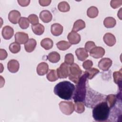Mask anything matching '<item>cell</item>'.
<instances>
[{
  "mask_svg": "<svg viewBox=\"0 0 122 122\" xmlns=\"http://www.w3.org/2000/svg\"><path fill=\"white\" fill-rule=\"evenodd\" d=\"M75 86L68 81L59 82L54 88V93L62 99L71 100L75 91Z\"/></svg>",
  "mask_w": 122,
  "mask_h": 122,
  "instance_id": "obj_1",
  "label": "cell"
},
{
  "mask_svg": "<svg viewBox=\"0 0 122 122\" xmlns=\"http://www.w3.org/2000/svg\"><path fill=\"white\" fill-rule=\"evenodd\" d=\"M110 112V108L106 101L96 104L92 110V116L97 122H105L108 119Z\"/></svg>",
  "mask_w": 122,
  "mask_h": 122,
  "instance_id": "obj_2",
  "label": "cell"
},
{
  "mask_svg": "<svg viewBox=\"0 0 122 122\" xmlns=\"http://www.w3.org/2000/svg\"><path fill=\"white\" fill-rule=\"evenodd\" d=\"M86 82L87 76L84 73L80 78L78 82L76 84V88L74 91L73 99L74 102H84L86 96Z\"/></svg>",
  "mask_w": 122,
  "mask_h": 122,
  "instance_id": "obj_3",
  "label": "cell"
},
{
  "mask_svg": "<svg viewBox=\"0 0 122 122\" xmlns=\"http://www.w3.org/2000/svg\"><path fill=\"white\" fill-rule=\"evenodd\" d=\"M82 74V71L79 66L73 63L70 66V73L69 79L73 82L77 84Z\"/></svg>",
  "mask_w": 122,
  "mask_h": 122,
  "instance_id": "obj_4",
  "label": "cell"
},
{
  "mask_svg": "<svg viewBox=\"0 0 122 122\" xmlns=\"http://www.w3.org/2000/svg\"><path fill=\"white\" fill-rule=\"evenodd\" d=\"M59 105L61 111L65 115H71L74 111V105L72 102L61 101Z\"/></svg>",
  "mask_w": 122,
  "mask_h": 122,
  "instance_id": "obj_5",
  "label": "cell"
},
{
  "mask_svg": "<svg viewBox=\"0 0 122 122\" xmlns=\"http://www.w3.org/2000/svg\"><path fill=\"white\" fill-rule=\"evenodd\" d=\"M57 73L59 78H66L70 73V66L65 62L62 63L60 67L57 69Z\"/></svg>",
  "mask_w": 122,
  "mask_h": 122,
  "instance_id": "obj_6",
  "label": "cell"
},
{
  "mask_svg": "<svg viewBox=\"0 0 122 122\" xmlns=\"http://www.w3.org/2000/svg\"><path fill=\"white\" fill-rule=\"evenodd\" d=\"M105 54V50L102 47H95L90 51V55L95 59L102 57Z\"/></svg>",
  "mask_w": 122,
  "mask_h": 122,
  "instance_id": "obj_7",
  "label": "cell"
},
{
  "mask_svg": "<svg viewBox=\"0 0 122 122\" xmlns=\"http://www.w3.org/2000/svg\"><path fill=\"white\" fill-rule=\"evenodd\" d=\"M112 63V60L108 58H103L98 62V67L103 71L109 70Z\"/></svg>",
  "mask_w": 122,
  "mask_h": 122,
  "instance_id": "obj_8",
  "label": "cell"
},
{
  "mask_svg": "<svg viewBox=\"0 0 122 122\" xmlns=\"http://www.w3.org/2000/svg\"><path fill=\"white\" fill-rule=\"evenodd\" d=\"M28 40V34L24 32H17L15 34V41L20 44H25Z\"/></svg>",
  "mask_w": 122,
  "mask_h": 122,
  "instance_id": "obj_9",
  "label": "cell"
},
{
  "mask_svg": "<svg viewBox=\"0 0 122 122\" xmlns=\"http://www.w3.org/2000/svg\"><path fill=\"white\" fill-rule=\"evenodd\" d=\"M67 39L71 44H77L81 41V36L77 32L72 30L68 34Z\"/></svg>",
  "mask_w": 122,
  "mask_h": 122,
  "instance_id": "obj_10",
  "label": "cell"
},
{
  "mask_svg": "<svg viewBox=\"0 0 122 122\" xmlns=\"http://www.w3.org/2000/svg\"><path fill=\"white\" fill-rule=\"evenodd\" d=\"M20 12L17 10H12L10 11L8 15V19L9 21L13 24H17L20 17Z\"/></svg>",
  "mask_w": 122,
  "mask_h": 122,
  "instance_id": "obj_11",
  "label": "cell"
},
{
  "mask_svg": "<svg viewBox=\"0 0 122 122\" xmlns=\"http://www.w3.org/2000/svg\"><path fill=\"white\" fill-rule=\"evenodd\" d=\"M20 68V64L16 60L12 59L9 61L7 64V68L9 71L11 73L17 72Z\"/></svg>",
  "mask_w": 122,
  "mask_h": 122,
  "instance_id": "obj_12",
  "label": "cell"
},
{
  "mask_svg": "<svg viewBox=\"0 0 122 122\" xmlns=\"http://www.w3.org/2000/svg\"><path fill=\"white\" fill-rule=\"evenodd\" d=\"M1 33L4 39L10 40L13 36L14 30L10 26H5L3 28Z\"/></svg>",
  "mask_w": 122,
  "mask_h": 122,
  "instance_id": "obj_13",
  "label": "cell"
},
{
  "mask_svg": "<svg viewBox=\"0 0 122 122\" xmlns=\"http://www.w3.org/2000/svg\"><path fill=\"white\" fill-rule=\"evenodd\" d=\"M103 39L105 43L110 47L113 46L116 43L115 37L110 32L105 33L103 37Z\"/></svg>",
  "mask_w": 122,
  "mask_h": 122,
  "instance_id": "obj_14",
  "label": "cell"
},
{
  "mask_svg": "<svg viewBox=\"0 0 122 122\" xmlns=\"http://www.w3.org/2000/svg\"><path fill=\"white\" fill-rule=\"evenodd\" d=\"M75 54L78 59L81 61H83L89 56L88 51L84 48H79L76 50Z\"/></svg>",
  "mask_w": 122,
  "mask_h": 122,
  "instance_id": "obj_15",
  "label": "cell"
},
{
  "mask_svg": "<svg viewBox=\"0 0 122 122\" xmlns=\"http://www.w3.org/2000/svg\"><path fill=\"white\" fill-rule=\"evenodd\" d=\"M63 26L59 23H54L51 25V31L52 34L55 36L61 35L63 32Z\"/></svg>",
  "mask_w": 122,
  "mask_h": 122,
  "instance_id": "obj_16",
  "label": "cell"
},
{
  "mask_svg": "<svg viewBox=\"0 0 122 122\" xmlns=\"http://www.w3.org/2000/svg\"><path fill=\"white\" fill-rule=\"evenodd\" d=\"M40 18L43 22L48 23L52 20V15L50 11L43 10L40 13Z\"/></svg>",
  "mask_w": 122,
  "mask_h": 122,
  "instance_id": "obj_17",
  "label": "cell"
},
{
  "mask_svg": "<svg viewBox=\"0 0 122 122\" xmlns=\"http://www.w3.org/2000/svg\"><path fill=\"white\" fill-rule=\"evenodd\" d=\"M49 70L48 64L45 62L39 63L37 67V72L39 75L43 76L48 72Z\"/></svg>",
  "mask_w": 122,
  "mask_h": 122,
  "instance_id": "obj_18",
  "label": "cell"
},
{
  "mask_svg": "<svg viewBox=\"0 0 122 122\" xmlns=\"http://www.w3.org/2000/svg\"><path fill=\"white\" fill-rule=\"evenodd\" d=\"M36 45V41L34 39H30L24 44L25 50L28 52H31L35 49Z\"/></svg>",
  "mask_w": 122,
  "mask_h": 122,
  "instance_id": "obj_19",
  "label": "cell"
},
{
  "mask_svg": "<svg viewBox=\"0 0 122 122\" xmlns=\"http://www.w3.org/2000/svg\"><path fill=\"white\" fill-rule=\"evenodd\" d=\"M41 45L45 50H49L52 48L53 45V42L52 40L50 38H46L41 41Z\"/></svg>",
  "mask_w": 122,
  "mask_h": 122,
  "instance_id": "obj_20",
  "label": "cell"
},
{
  "mask_svg": "<svg viewBox=\"0 0 122 122\" xmlns=\"http://www.w3.org/2000/svg\"><path fill=\"white\" fill-rule=\"evenodd\" d=\"M85 22L83 20L79 19L74 22L72 30L75 32H77L85 28Z\"/></svg>",
  "mask_w": 122,
  "mask_h": 122,
  "instance_id": "obj_21",
  "label": "cell"
},
{
  "mask_svg": "<svg viewBox=\"0 0 122 122\" xmlns=\"http://www.w3.org/2000/svg\"><path fill=\"white\" fill-rule=\"evenodd\" d=\"M116 24L115 19L112 17H108L105 18L103 21V24L107 28H112L114 27Z\"/></svg>",
  "mask_w": 122,
  "mask_h": 122,
  "instance_id": "obj_22",
  "label": "cell"
},
{
  "mask_svg": "<svg viewBox=\"0 0 122 122\" xmlns=\"http://www.w3.org/2000/svg\"><path fill=\"white\" fill-rule=\"evenodd\" d=\"M47 59L51 63H57L60 60V55L56 51H52L48 55Z\"/></svg>",
  "mask_w": 122,
  "mask_h": 122,
  "instance_id": "obj_23",
  "label": "cell"
},
{
  "mask_svg": "<svg viewBox=\"0 0 122 122\" xmlns=\"http://www.w3.org/2000/svg\"><path fill=\"white\" fill-rule=\"evenodd\" d=\"M31 29L33 32L37 35H41L42 34L44 31V27L41 23H38L35 25H32Z\"/></svg>",
  "mask_w": 122,
  "mask_h": 122,
  "instance_id": "obj_24",
  "label": "cell"
},
{
  "mask_svg": "<svg viewBox=\"0 0 122 122\" xmlns=\"http://www.w3.org/2000/svg\"><path fill=\"white\" fill-rule=\"evenodd\" d=\"M100 72V71L95 68H91L89 69L86 70L84 73L86 75L87 78L88 79H92L96 74Z\"/></svg>",
  "mask_w": 122,
  "mask_h": 122,
  "instance_id": "obj_25",
  "label": "cell"
},
{
  "mask_svg": "<svg viewBox=\"0 0 122 122\" xmlns=\"http://www.w3.org/2000/svg\"><path fill=\"white\" fill-rule=\"evenodd\" d=\"M46 77L50 81H55L59 78L57 71L55 70H50L47 72Z\"/></svg>",
  "mask_w": 122,
  "mask_h": 122,
  "instance_id": "obj_26",
  "label": "cell"
},
{
  "mask_svg": "<svg viewBox=\"0 0 122 122\" xmlns=\"http://www.w3.org/2000/svg\"><path fill=\"white\" fill-rule=\"evenodd\" d=\"M99 13V11L97 7L91 6L89 7L87 10V15L90 18H94L96 17Z\"/></svg>",
  "mask_w": 122,
  "mask_h": 122,
  "instance_id": "obj_27",
  "label": "cell"
},
{
  "mask_svg": "<svg viewBox=\"0 0 122 122\" xmlns=\"http://www.w3.org/2000/svg\"><path fill=\"white\" fill-rule=\"evenodd\" d=\"M71 45L70 42L65 41H61L56 43L57 47L61 51H65L68 49Z\"/></svg>",
  "mask_w": 122,
  "mask_h": 122,
  "instance_id": "obj_28",
  "label": "cell"
},
{
  "mask_svg": "<svg viewBox=\"0 0 122 122\" xmlns=\"http://www.w3.org/2000/svg\"><path fill=\"white\" fill-rule=\"evenodd\" d=\"M105 100L110 108H112L114 106L116 102L117 97L114 94H109L106 97Z\"/></svg>",
  "mask_w": 122,
  "mask_h": 122,
  "instance_id": "obj_29",
  "label": "cell"
},
{
  "mask_svg": "<svg viewBox=\"0 0 122 122\" xmlns=\"http://www.w3.org/2000/svg\"><path fill=\"white\" fill-rule=\"evenodd\" d=\"M58 10L62 12H68L70 10V6L68 3L65 1L60 2L58 5Z\"/></svg>",
  "mask_w": 122,
  "mask_h": 122,
  "instance_id": "obj_30",
  "label": "cell"
},
{
  "mask_svg": "<svg viewBox=\"0 0 122 122\" xmlns=\"http://www.w3.org/2000/svg\"><path fill=\"white\" fill-rule=\"evenodd\" d=\"M19 25L22 29H27L30 25V22L28 18L26 17H21L18 22Z\"/></svg>",
  "mask_w": 122,
  "mask_h": 122,
  "instance_id": "obj_31",
  "label": "cell"
},
{
  "mask_svg": "<svg viewBox=\"0 0 122 122\" xmlns=\"http://www.w3.org/2000/svg\"><path fill=\"white\" fill-rule=\"evenodd\" d=\"M10 51L12 53H17L20 50V45L16 42L11 43L9 46Z\"/></svg>",
  "mask_w": 122,
  "mask_h": 122,
  "instance_id": "obj_32",
  "label": "cell"
},
{
  "mask_svg": "<svg viewBox=\"0 0 122 122\" xmlns=\"http://www.w3.org/2000/svg\"><path fill=\"white\" fill-rule=\"evenodd\" d=\"M74 110L78 113H81L84 112L85 107L81 102H75L74 104Z\"/></svg>",
  "mask_w": 122,
  "mask_h": 122,
  "instance_id": "obj_33",
  "label": "cell"
},
{
  "mask_svg": "<svg viewBox=\"0 0 122 122\" xmlns=\"http://www.w3.org/2000/svg\"><path fill=\"white\" fill-rule=\"evenodd\" d=\"M113 77L114 82L117 84H120L121 83L122 81V70L121 69L119 71H114L113 73Z\"/></svg>",
  "mask_w": 122,
  "mask_h": 122,
  "instance_id": "obj_34",
  "label": "cell"
},
{
  "mask_svg": "<svg viewBox=\"0 0 122 122\" xmlns=\"http://www.w3.org/2000/svg\"><path fill=\"white\" fill-rule=\"evenodd\" d=\"M29 22L32 25H35L39 23V18L37 15L34 14H32L28 16V18Z\"/></svg>",
  "mask_w": 122,
  "mask_h": 122,
  "instance_id": "obj_35",
  "label": "cell"
},
{
  "mask_svg": "<svg viewBox=\"0 0 122 122\" xmlns=\"http://www.w3.org/2000/svg\"><path fill=\"white\" fill-rule=\"evenodd\" d=\"M74 56L72 53H68L66 54L64 58V62L68 65H71L74 63Z\"/></svg>",
  "mask_w": 122,
  "mask_h": 122,
  "instance_id": "obj_36",
  "label": "cell"
},
{
  "mask_svg": "<svg viewBox=\"0 0 122 122\" xmlns=\"http://www.w3.org/2000/svg\"><path fill=\"white\" fill-rule=\"evenodd\" d=\"M122 4V0H112L111 1L110 5L113 9H117Z\"/></svg>",
  "mask_w": 122,
  "mask_h": 122,
  "instance_id": "obj_37",
  "label": "cell"
},
{
  "mask_svg": "<svg viewBox=\"0 0 122 122\" xmlns=\"http://www.w3.org/2000/svg\"><path fill=\"white\" fill-rule=\"evenodd\" d=\"M95 47H96L95 44L92 41H88L86 42L85 44V49L88 52H90L91 50Z\"/></svg>",
  "mask_w": 122,
  "mask_h": 122,
  "instance_id": "obj_38",
  "label": "cell"
},
{
  "mask_svg": "<svg viewBox=\"0 0 122 122\" xmlns=\"http://www.w3.org/2000/svg\"><path fill=\"white\" fill-rule=\"evenodd\" d=\"M92 65H93V62L90 60H87L84 61L82 63V67L85 70H88L91 68Z\"/></svg>",
  "mask_w": 122,
  "mask_h": 122,
  "instance_id": "obj_39",
  "label": "cell"
},
{
  "mask_svg": "<svg viewBox=\"0 0 122 122\" xmlns=\"http://www.w3.org/2000/svg\"><path fill=\"white\" fill-rule=\"evenodd\" d=\"M8 56V53L7 51L2 49H0V60H3L6 59Z\"/></svg>",
  "mask_w": 122,
  "mask_h": 122,
  "instance_id": "obj_40",
  "label": "cell"
},
{
  "mask_svg": "<svg viewBox=\"0 0 122 122\" xmlns=\"http://www.w3.org/2000/svg\"><path fill=\"white\" fill-rule=\"evenodd\" d=\"M18 2L22 7H26L29 5L30 2V0H18Z\"/></svg>",
  "mask_w": 122,
  "mask_h": 122,
  "instance_id": "obj_41",
  "label": "cell"
},
{
  "mask_svg": "<svg viewBox=\"0 0 122 122\" xmlns=\"http://www.w3.org/2000/svg\"><path fill=\"white\" fill-rule=\"evenodd\" d=\"M51 0H39V2L40 5L42 6H47L49 5L51 2Z\"/></svg>",
  "mask_w": 122,
  "mask_h": 122,
  "instance_id": "obj_42",
  "label": "cell"
}]
</instances>
